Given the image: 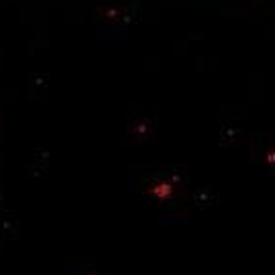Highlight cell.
Segmentation results:
<instances>
[{
	"label": "cell",
	"instance_id": "cell-1",
	"mask_svg": "<svg viewBox=\"0 0 275 275\" xmlns=\"http://www.w3.org/2000/svg\"><path fill=\"white\" fill-rule=\"evenodd\" d=\"M172 191H174L172 183H166V181H160V183H156V185L150 187V193H152L158 200H166V198H170V196H172Z\"/></svg>",
	"mask_w": 275,
	"mask_h": 275
}]
</instances>
